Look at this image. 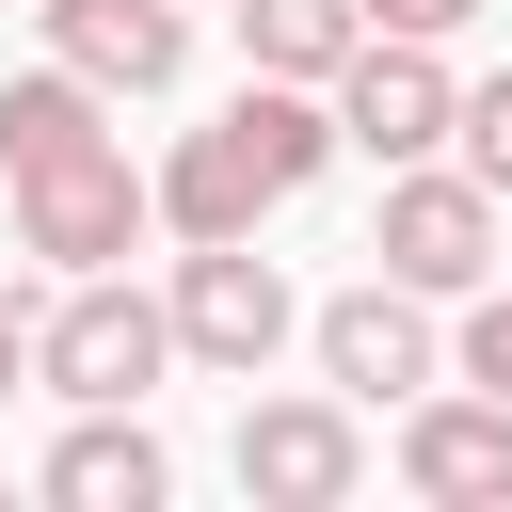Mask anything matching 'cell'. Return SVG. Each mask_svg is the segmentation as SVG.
I'll use <instances>...</instances> for the list:
<instances>
[{"mask_svg":"<svg viewBox=\"0 0 512 512\" xmlns=\"http://www.w3.org/2000/svg\"><path fill=\"white\" fill-rule=\"evenodd\" d=\"M416 304H464L480 272H496V192L480 176H432V160H400L384 176V240H368Z\"/></svg>","mask_w":512,"mask_h":512,"instance_id":"1","label":"cell"},{"mask_svg":"<svg viewBox=\"0 0 512 512\" xmlns=\"http://www.w3.org/2000/svg\"><path fill=\"white\" fill-rule=\"evenodd\" d=\"M160 320H176V352H208V368H240V384H256V368H272V336H288V272H272L256 240H192Z\"/></svg>","mask_w":512,"mask_h":512,"instance_id":"2","label":"cell"},{"mask_svg":"<svg viewBox=\"0 0 512 512\" xmlns=\"http://www.w3.org/2000/svg\"><path fill=\"white\" fill-rule=\"evenodd\" d=\"M160 352H176V320H160L144 288H96V272H80V288H64V320L32 336V368H48L64 400H144V384H160Z\"/></svg>","mask_w":512,"mask_h":512,"instance_id":"3","label":"cell"},{"mask_svg":"<svg viewBox=\"0 0 512 512\" xmlns=\"http://www.w3.org/2000/svg\"><path fill=\"white\" fill-rule=\"evenodd\" d=\"M336 144H368L384 176L432 160V144H448V64H432L416 32H368V48L336 64Z\"/></svg>","mask_w":512,"mask_h":512,"instance_id":"4","label":"cell"},{"mask_svg":"<svg viewBox=\"0 0 512 512\" xmlns=\"http://www.w3.org/2000/svg\"><path fill=\"white\" fill-rule=\"evenodd\" d=\"M16 240H32V256H64V272H112V256L144 240V176H128L112 144H80V160L16 176Z\"/></svg>","mask_w":512,"mask_h":512,"instance_id":"5","label":"cell"},{"mask_svg":"<svg viewBox=\"0 0 512 512\" xmlns=\"http://www.w3.org/2000/svg\"><path fill=\"white\" fill-rule=\"evenodd\" d=\"M352 464H368V448H352L336 400H256V416H240V496H272V512H336Z\"/></svg>","mask_w":512,"mask_h":512,"instance_id":"6","label":"cell"},{"mask_svg":"<svg viewBox=\"0 0 512 512\" xmlns=\"http://www.w3.org/2000/svg\"><path fill=\"white\" fill-rule=\"evenodd\" d=\"M400 480L432 512H512V400H416L400 416Z\"/></svg>","mask_w":512,"mask_h":512,"instance_id":"7","label":"cell"},{"mask_svg":"<svg viewBox=\"0 0 512 512\" xmlns=\"http://www.w3.org/2000/svg\"><path fill=\"white\" fill-rule=\"evenodd\" d=\"M320 368H336L352 400H416V384H432V320H416V288H400V272L336 288V304H320Z\"/></svg>","mask_w":512,"mask_h":512,"instance_id":"8","label":"cell"},{"mask_svg":"<svg viewBox=\"0 0 512 512\" xmlns=\"http://www.w3.org/2000/svg\"><path fill=\"white\" fill-rule=\"evenodd\" d=\"M48 48L96 80V96H160L176 64H192V32H176V0H48Z\"/></svg>","mask_w":512,"mask_h":512,"instance_id":"9","label":"cell"},{"mask_svg":"<svg viewBox=\"0 0 512 512\" xmlns=\"http://www.w3.org/2000/svg\"><path fill=\"white\" fill-rule=\"evenodd\" d=\"M144 208H160L176 240H256V208H272V160H256V144H240V112H224V128H192V144H176V176H160Z\"/></svg>","mask_w":512,"mask_h":512,"instance_id":"10","label":"cell"},{"mask_svg":"<svg viewBox=\"0 0 512 512\" xmlns=\"http://www.w3.org/2000/svg\"><path fill=\"white\" fill-rule=\"evenodd\" d=\"M160 480H176V464H160V432H144L128 400H80V432L48 448V496H64V512H160Z\"/></svg>","mask_w":512,"mask_h":512,"instance_id":"11","label":"cell"},{"mask_svg":"<svg viewBox=\"0 0 512 512\" xmlns=\"http://www.w3.org/2000/svg\"><path fill=\"white\" fill-rule=\"evenodd\" d=\"M240 48H256V80H336L368 48V16L352 0H240Z\"/></svg>","mask_w":512,"mask_h":512,"instance_id":"12","label":"cell"},{"mask_svg":"<svg viewBox=\"0 0 512 512\" xmlns=\"http://www.w3.org/2000/svg\"><path fill=\"white\" fill-rule=\"evenodd\" d=\"M80 144H96V80H80V64H48V80H0V160H16V176L80 160Z\"/></svg>","mask_w":512,"mask_h":512,"instance_id":"13","label":"cell"},{"mask_svg":"<svg viewBox=\"0 0 512 512\" xmlns=\"http://www.w3.org/2000/svg\"><path fill=\"white\" fill-rule=\"evenodd\" d=\"M240 144L272 160V192H304V176L336 160V112H320V80H256V96H240Z\"/></svg>","mask_w":512,"mask_h":512,"instance_id":"14","label":"cell"},{"mask_svg":"<svg viewBox=\"0 0 512 512\" xmlns=\"http://www.w3.org/2000/svg\"><path fill=\"white\" fill-rule=\"evenodd\" d=\"M448 128H464V176L512 208V80H480V96H448Z\"/></svg>","mask_w":512,"mask_h":512,"instance_id":"15","label":"cell"},{"mask_svg":"<svg viewBox=\"0 0 512 512\" xmlns=\"http://www.w3.org/2000/svg\"><path fill=\"white\" fill-rule=\"evenodd\" d=\"M464 384L512 400V288H464Z\"/></svg>","mask_w":512,"mask_h":512,"instance_id":"16","label":"cell"},{"mask_svg":"<svg viewBox=\"0 0 512 512\" xmlns=\"http://www.w3.org/2000/svg\"><path fill=\"white\" fill-rule=\"evenodd\" d=\"M352 16H368V32H416V48H448V32L480 16V0H352Z\"/></svg>","mask_w":512,"mask_h":512,"instance_id":"17","label":"cell"},{"mask_svg":"<svg viewBox=\"0 0 512 512\" xmlns=\"http://www.w3.org/2000/svg\"><path fill=\"white\" fill-rule=\"evenodd\" d=\"M16 384H32V320L0 304V400H16Z\"/></svg>","mask_w":512,"mask_h":512,"instance_id":"18","label":"cell"}]
</instances>
